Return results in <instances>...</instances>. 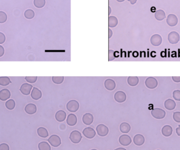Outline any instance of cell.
Wrapping results in <instances>:
<instances>
[{
	"mask_svg": "<svg viewBox=\"0 0 180 150\" xmlns=\"http://www.w3.org/2000/svg\"><path fill=\"white\" fill-rule=\"evenodd\" d=\"M151 114L154 118L160 120L163 119L165 117L166 112L163 109L160 108H155L151 111Z\"/></svg>",
	"mask_w": 180,
	"mask_h": 150,
	"instance_id": "obj_1",
	"label": "cell"
},
{
	"mask_svg": "<svg viewBox=\"0 0 180 150\" xmlns=\"http://www.w3.org/2000/svg\"><path fill=\"white\" fill-rule=\"evenodd\" d=\"M69 139L71 142L75 144H78L81 141L82 139V134L79 131L75 130L73 131L70 135Z\"/></svg>",
	"mask_w": 180,
	"mask_h": 150,
	"instance_id": "obj_2",
	"label": "cell"
},
{
	"mask_svg": "<svg viewBox=\"0 0 180 150\" xmlns=\"http://www.w3.org/2000/svg\"><path fill=\"white\" fill-rule=\"evenodd\" d=\"M79 108V104L76 100H71L69 101L67 104V109L69 112H76L78 110Z\"/></svg>",
	"mask_w": 180,
	"mask_h": 150,
	"instance_id": "obj_3",
	"label": "cell"
},
{
	"mask_svg": "<svg viewBox=\"0 0 180 150\" xmlns=\"http://www.w3.org/2000/svg\"><path fill=\"white\" fill-rule=\"evenodd\" d=\"M180 39L179 34L175 31H172L168 35V40L169 43L172 44H177L180 41Z\"/></svg>",
	"mask_w": 180,
	"mask_h": 150,
	"instance_id": "obj_4",
	"label": "cell"
},
{
	"mask_svg": "<svg viewBox=\"0 0 180 150\" xmlns=\"http://www.w3.org/2000/svg\"><path fill=\"white\" fill-rule=\"evenodd\" d=\"M96 131L98 133V135L100 137H106L108 134L109 130L106 126L104 124H99L96 128Z\"/></svg>",
	"mask_w": 180,
	"mask_h": 150,
	"instance_id": "obj_5",
	"label": "cell"
},
{
	"mask_svg": "<svg viewBox=\"0 0 180 150\" xmlns=\"http://www.w3.org/2000/svg\"><path fill=\"white\" fill-rule=\"evenodd\" d=\"M48 141L50 145H51L53 147H58L61 144L60 137L57 135H52L49 137Z\"/></svg>",
	"mask_w": 180,
	"mask_h": 150,
	"instance_id": "obj_6",
	"label": "cell"
},
{
	"mask_svg": "<svg viewBox=\"0 0 180 150\" xmlns=\"http://www.w3.org/2000/svg\"><path fill=\"white\" fill-rule=\"evenodd\" d=\"M145 85L150 89H154L157 87L158 82L157 80L153 77H149L145 80Z\"/></svg>",
	"mask_w": 180,
	"mask_h": 150,
	"instance_id": "obj_7",
	"label": "cell"
},
{
	"mask_svg": "<svg viewBox=\"0 0 180 150\" xmlns=\"http://www.w3.org/2000/svg\"><path fill=\"white\" fill-rule=\"evenodd\" d=\"M150 43L155 47H158L161 45L162 42V38L161 36L158 34H154L150 38Z\"/></svg>",
	"mask_w": 180,
	"mask_h": 150,
	"instance_id": "obj_8",
	"label": "cell"
},
{
	"mask_svg": "<svg viewBox=\"0 0 180 150\" xmlns=\"http://www.w3.org/2000/svg\"><path fill=\"white\" fill-rule=\"evenodd\" d=\"M167 24L170 27H174L178 23V19L177 17L173 14H170L167 17Z\"/></svg>",
	"mask_w": 180,
	"mask_h": 150,
	"instance_id": "obj_9",
	"label": "cell"
},
{
	"mask_svg": "<svg viewBox=\"0 0 180 150\" xmlns=\"http://www.w3.org/2000/svg\"><path fill=\"white\" fill-rule=\"evenodd\" d=\"M114 98L115 101L118 103H123L126 100V95L123 91H119L115 94Z\"/></svg>",
	"mask_w": 180,
	"mask_h": 150,
	"instance_id": "obj_10",
	"label": "cell"
},
{
	"mask_svg": "<svg viewBox=\"0 0 180 150\" xmlns=\"http://www.w3.org/2000/svg\"><path fill=\"white\" fill-rule=\"evenodd\" d=\"M32 88L33 87L32 85L27 84V83H24L21 86L20 91L23 95L28 96L31 93V91Z\"/></svg>",
	"mask_w": 180,
	"mask_h": 150,
	"instance_id": "obj_11",
	"label": "cell"
},
{
	"mask_svg": "<svg viewBox=\"0 0 180 150\" xmlns=\"http://www.w3.org/2000/svg\"><path fill=\"white\" fill-rule=\"evenodd\" d=\"M82 133L88 139H91L95 137L96 132L93 128H85L82 132Z\"/></svg>",
	"mask_w": 180,
	"mask_h": 150,
	"instance_id": "obj_12",
	"label": "cell"
},
{
	"mask_svg": "<svg viewBox=\"0 0 180 150\" xmlns=\"http://www.w3.org/2000/svg\"><path fill=\"white\" fill-rule=\"evenodd\" d=\"M119 142L123 146H128L131 143V139L128 135L124 134L120 137Z\"/></svg>",
	"mask_w": 180,
	"mask_h": 150,
	"instance_id": "obj_13",
	"label": "cell"
},
{
	"mask_svg": "<svg viewBox=\"0 0 180 150\" xmlns=\"http://www.w3.org/2000/svg\"><path fill=\"white\" fill-rule=\"evenodd\" d=\"M25 112L28 114H34L37 112V107L36 105L32 103H29L27 104L25 109Z\"/></svg>",
	"mask_w": 180,
	"mask_h": 150,
	"instance_id": "obj_14",
	"label": "cell"
},
{
	"mask_svg": "<svg viewBox=\"0 0 180 150\" xmlns=\"http://www.w3.org/2000/svg\"><path fill=\"white\" fill-rule=\"evenodd\" d=\"M94 121V117L93 115L89 113H86L82 117V122L86 125L89 126L93 123Z\"/></svg>",
	"mask_w": 180,
	"mask_h": 150,
	"instance_id": "obj_15",
	"label": "cell"
},
{
	"mask_svg": "<svg viewBox=\"0 0 180 150\" xmlns=\"http://www.w3.org/2000/svg\"><path fill=\"white\" fill-rule=\"evenodd\" d=\"M31 98L34 100H38L42 97V92L37 87H33L31 94Z\"/></svg>",
	"mask_w": 180,
	"mask_h": 150,
	"instance_id": "obj_16",
	"label": "cell"
},
{
	"mask_svg": "<svg viewBox=\"0 0 180 150\" xmlns=\"http://www.w3.org/2000/svg\"><path fill=\"white\" fill-rule=\"evenodd\" d=\"M11 96V93L9 90L5 89L0 91V100L2 101H6Z\"/></svg>",
	"mask_w": 180,
	"mask_h": 150,
	"instance_id": "obj_17",
	"label": "cell"
},
{
	"mask_svg": "<svg viewBox=\"0 0 180 150\" xmlns=\"http://www.w3.org/2000/svg\"><path fill=\"white\" fill-rule=\"evenodd\" d=\"M104 85L107 90L109 91H112L114 90L116 87L115 82L112 79L106 80L104 83Z\"/></svg>",
	"mask_w": 180,
	"mask_h": 150,
	"instance_id": "obj_18",
	"label": "cell"
},
{
	"mask_svg": "<svg viewBox=\"0 0 180 150\" xmlns=\"http://www.w3.org/2000/svg\"><path fill=\"white\" fill-rule=\"evenodd\" d=\"M133 142H134V144L137 146H141L144 143V137H143V135H142V134H136L134 137Z\"/></svg>",
	"mask_w": 180,
	"mask_h": 150,
	"instance_id": "obj_19",
	"label": "cell"
},
{
	"mask_svg": "<svg viewBox=\"0 0 180 150\" xmlns=\"http://www.w3.org/2000/svg\"><path fill=\"white\" fill-rule=\"evenodd\" d=\"M164 107L165 109L169 111L173 110L176 107V103L172 99H167L164 102Z\"/></svg>",
	"mask_w": 180,
	"mask_h": 150,
	"instance_id": "obj_20",
	"label": "cell"
},
{
	"mask_svg": "<svg viewBox=\"0 0 180 150\" xmlns=\"http://www.w3.org/2000/svg\"><path fill=\"white\" fill-rule=\"evenodd\" d=\"M173 133V128L172 127L169 125L164 126L162 129V133L164 137H170Z\"/></svg>",
	"mask_w": 180,
	"mask_h": 150,
	"instance_id": "obj_21",
	"label": "cell"
},
{
	"mask_svg": "<svg viewBox=\"0 0 180 150\" xmlns=\"http://www.w3.org/2000/svg\"><path fill=\"white\" fill-rule=\"evenodd\" d=\"M56 119L59 122H62L65 120L66 118V113L64 111H58L55 115Z\"/></svg>",
	"mask_w": 180,
	"mask_h": 150,
	"instance_id": "obj_22",
	"label": "cell"
},
{
	"mask_svg": "<svg viewBox=\"0 0 180 150\" xmlns=\"http://www.w3.org/2000/svg\"><path fill=\"white\" fill-rule=\"evenodd\" d=\"M77 118L75 115L74 114H70L68 116L67 119V123L69 126H73L77 124Z\"/></svg>",
	"mask_w": 180,
	"mask_h": 150,
	"instance_id": "obj_23",
	"label": "cell"
},
{
	"mask_svg": "<svg viewBox=\"0 0 180 150\" xmlns=\"http://www.w3.org/2000/svg\"><path fill=\"white\" fill-rule=\"evenodd\" d=\"M155 17L158 21H162L166 17V14L165 12L162 10H158L155 13Z\"/></svg>",
	"mask_w": 180,
	"mask_h": 150,
	"instance_id": "obj_24",
	"label": "cell"
},
{
	"mask_svg": "<svg viewBox=\"0 0 180 150\" xmlns=\"http://www.w3.org/2000/svg\"><path fill=\"white\" fill-rule=\"evenodd\" d=\"M131 128L130 125L126 122H123L120 124V132L123 133H128L131 130Z\"/></svg>",
	"mask_w": 180,
	"mask_h": 150,
	"instance_id": "obj_25",
	"label": "cell"
},
{
	"mask_svg": "<svg viewBox=\"0 0 180 150\" xmlns=\"http://www.w3.org/2000/svg\"><path fill=\"white\" fill-rule=\"evenodd\" d=\"M127 82L128 84L131 87H135L139 84V79L137 77H128L127 79Z\"/></svg>",
	"mask_w": 180,
	"mask_h": 150,
	"instance_id": "obj_26",
	"label": "cell"
},
{
	"mask_svg": "<svg viewBox=\"0 0 180 150\" xmlns=\"http://www.w3.org/2000/svg\"><path fill=\"white\" fill-rule=\"evenodd\" d=\"M37 133L39 137H43V138H46V137H48L49 135V133H48L47 130L43 127H40L38 128Z\"/></svg>",
	"mask_w": 180,
	"mask_h": 150,
	"instance_id": "obj_27",
	"label": "cell"
},
{
	"mask_svg": "<svg viewBox=\"0 0 180 150\" xmlns=\"http://www.w3.org/2000/svg\"><path fill=\"white\" fill-rule=\"evenodd\" d=\"M117 18L114 16L109 17L108 18V26L109 27H116L118 24Z\"/></svg>",
	"mask_w": 180,
	"mask_h": 150,
	"instance_id": "obj_28",
	"label": "cell"
},
{
	"mask_svg": "<svg viewBox=\"0 0 180 150\" xmlns=\"http://www.w3.org/2000/svg\"><path fill=\"white\" fill-rule=\"evenodd\" d=\"M11 83L10 78L7 77H0V85L7 86Z\"/></svg>",
	"mask_w": 180,
	"mask_h": 150,
	"instance_id": "obj_29",
	"label": "cell"
},
{
	"mask_svg": "<svg viewBox=\"0 0 180 150\" xmlns=\"http://www.w3.org/2000/svg\"><path fill=\"white\" fill-rule=\"evenodd\" d=\"M39 150H51V147L48 143L46 142H41L38 145Z\"/></svg>",
	"mask_w": 180,
	"mask_h": 150,
	"instance_id": "obj_30",
	"label": "cell"
},
{
	"mask_svg": "<svg viewBox=\"0 0 180 150\" xmlns=\"http://www.w3.org/2000/svg\"><path fill=\"white\" fill-rule=\"evenodd\" d=\"M33 4L37 8H42L46 4V0H34Z\"/></svg>",
	"mask_w": 180,
	"mask_h": 150,
	"instance_id": "obj_31",
	"label": "cell"
},
{
	"mask_svg": "<svg viewBox=\"0 0 180 150\" xmlns=\"http://www.w3.org/2000/svg\"><path fill=\"white\" fill-rule=\"evenodd\" d=\"M6 107L9 110H12L15 107V102L13 100L11 99L6 101Z\"/></svg>",
	"mask_w": 180,
	"mask_h": 150,
	"instance_id": "obj_32",
	"label": "cell"
},
{
	"mask_svg": "<svg viewBox=\"0 0 180 150\" xmlns=\"http://www.w3.org/2000/svg\"><path fill=\"white\" fill-rule=\"evenodd\" d=\"M34 12L31 9H28L25 11V17L27 19H32L34 17Z\"/></svg>",
	"mask_w": 180,
	"mask_h": 150,
	"instance_id": "obj_33",
	"label": "cell"
},
{
	"mask_svg": "<svg viewBox=\"0 0 180 150\" xmlns=\"http://www.w3.org/2000/svg\"><path fill=\"white\" fill-rule=\"evenodd\" d=\"M52 80L53 82L56 84H61L64 81V77H52Z\"/></svg>",
	"mask_w": 180,
	"mask_h": 150,
	"instance_id": "obj_34",
	"label": "cell"
},
{
	"mask_svg": "<svg viewBox=\"0 0 180 150\" xmlns=\"http://www.w3.org/2000/svg\"><path fill=\"white\" fill-rule=\"evenodd\" d=\"M7 15L3 11H0V23H4L7 20Z\"/></svg>",
	"mask_w": 180,
	"mask_h": 150,
	"instance_id": "obj_35",
	"label": "cell"
},
{
	"mask_svg": "<svg viewBox=\"0 0 180 150\" xmlns=\"http://www.w3.org/2000/svg\"><path fill=\"white\" fill-rule=\"evenodd\" d=\"M173 97L175 100L180 101V90H175L173 92Z\"/></svg>",
	"mask_w": 180,
	"mask_h": 150,
	"instance_id": "obj_36",
	"label": "cell"
},
{
	"mask_svg": "<svg viewBox=\"0 0 180 150\" xmlns=\"http://www.w3.org/2000/svg\"><path fill=\"white\" fill-rule=\"evenodd\" d=\"M26 81L30 83H34L38 79L37 77H25Z\"/></svg>",
	"mask_w": 180,
	"mask_h": 150,
	"instance_id": "obj_37",
	"label": "cell"
},
{
	"mask_svg": "<svg viewBox=\"0 0 180 150\" xmlns=\"http://www.w3.org/2000/svg\"><path fill=\"white\" fill-rule=\"evenodd\" d=\"M173 119L177 123H180V112H175L173 115Z\"/></svg>",
	"mask_w": 180,
	"mask_h": 150,
	"instance_id": "obj_38",
	"label": "cell"
},
{
	"mask_svg": "<svg viewBox=\"0 0 180 150\" xmlns=\"http://www.w3.org/2000/svg\"><path fill=\"white\" fill-rule=\"evenodd\" d=\"M115 59V51L112 50H109L108 51V60L109 61H112Z\"/></svg>",
	"mask_w": 180,
	"mask_h": 150,
	"instance_id": "obj_39",
	"label": "cell"
},
{
	"mask_svg": "<svg viewBox=\"0 0 180 150\" xmlns=\"http://www.w3.org/2000/svg\"><path fill=\"white\" fill-rule=\"evenodd\" d=\"M0 150H10V147L7 144L2 143L0 144Z\"/></svg>",
	"mask_w": 180,
	"mask_h": 150,
	"instance_id": "obj_40",
	"label": "cell"
},
{
	"mask_svg": "<svg viewBox=\"0 0 180 150\" xmlns=\"http://www.w3.org/2000/svg\"><path fill=\"white\" fill-rule=\"evenodd\" d=\"M6 36L2 32H0V44H3L6 41Z\"/></svg>",
	"mask_w": 180,
	"mask_h": 150,
	"instance_id": "obj_41",
	"label": "cell"
},
{
	"mask_svg": "<svg viewBox=\"0 0 180 150\" xmlns=\"http://www.w3.org/2000/svg\"><path fill=\"white\" fill-rule=\"evenodd\" d=\"M172 79L174 82L176 83L180 82V77H172Z\"/></svg>",
	"mask_w": 180,
	"mask_h": 150,
	"instance_id": "obj_42",
	"label": "cell"
},
{
	"mask_svg": "<svg viewBox=\"0 0 180 150\" xmlns=\"http://www.w3.org/2000/svg\"><path fill=\"white\" fill-rule=\"evenodd\" d=\"M4 54V49L3 47L0 45V57H2Z\"/></svg>",
	"mask_w": 180,
	"mask_h": 150,
	"instance_id": "obj_43",
	"label": "cell"
},
{
	"mask_svg": "<svg viewBox=\"0 0 180 150\" xmlns=\"http://www.w3.org/2000/svg\"><path fill=\"white\" fill-rule=\"evenodd\" d=\"M176 133L178 136L180 137V125L179 126V127L177 128H176Z\"/></svg>",
	"mask_w": 180,
	"mask_h": 150,
	"instance_id": "obj_44",
	"label": "cell"
},
{
	"mask_svg": "<svg viewBox=\"0 0 180 150\" xmlns=\"http://www.w3.org/2000/svg\"><path fill=\"white\" fill-rule=\"evenodd\" d=\"M108 38H110L111 37H112V30L111 29H108Z\"/></svg>",
	"mask_w": 180,
	"mask_h": 150,
	"instance_id": "obj_45",
	"label": "cell"
},
{
	"mask_svg": "<svg viewBox=\"0 0 180 150\" xmlns=\"http://www.w3.org/2000/svg\"><path fill=\"white\" fill-rule=\"evenodd\" d=\"M128 2H129L131 3V4L134 5L135 3H136L137 0H127Z\"/></svg>",
	"mask_w": 180,
	"mask_h": 150,
	"instance_id": "obj_46",
	"label": "cell"
},
{
	"mask_svg": "<svg viewBox=\"0 0 180 150\" xmlns=\"http://www.w3.org/2000/svg\"><path fill=\"white\" fill-rule=\"evenodd\" d=\"M115 150H126L125 149H124V148H123V147H119V148H117V149H115Z\"/></svg>",
	"mask_w": 180,
	"mask_h": 150,
	"instance_id": "obj_47",
	"label": "cell"
},
{
	"mask_svg": "<svg viewBox=\"0 0 180 150\" xmlns=\"http://www.w3.org/2000/svg\"><path fill=\"white\" fill-rule=\"evenodd\" d=\"M118 2H123L125 0H116Z\"/></svg>",
	"mask_w": 180,
	"mask_h": 150,
	"instance_id": "obj_48",
	"label": "cell"
},
{
	"mask_svg": "<svg viewBox=\"0 0 180 150\" xmlns=\"http://www.w3.org/2000/svg\"><path fill=\"white\" fill-rule=\"evenodd\" d=\"M109 8V14H110V12H111V8H110V6H109V8Z\"/></svg>",
	"mask_w": 180,
	"mask_h": 150,
	"instance_id": "obj_49",
	"label": "cell"
},
{
	"mask_svg": "<svg viewBox=\"0 0 180 150\" xmlns=\"http://www.w3.org/2000/svg\"><path fill=\"white\" fill-rule=\"evenodd\" d=\"M96 150V149H92V150Z\"/></svg>",
	"mask_w": 180,
	"mask_h": 150,
	"instance_id": "obj_50",
	"label": "cell"
},
{
	"mask_svg": "<svg viewBox=\"0 0 180 150\" xmlns=\"http://www.w3.org/2000/svg\"></svg>",
	"mask_w": 180,
	"mask_h": 150,
	"instance_id": "obj_51",
	"label": "cell"
}]
</instances>
